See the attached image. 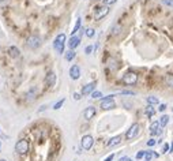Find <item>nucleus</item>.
<instances>
[{
    "instance_id": "32",
    "label": "nucleus",
    "mask_w": 173,
    "mask_h": 161,
    "mask_svg": "<svg viewBox=\"0 0 173 161\" xmlns=\"http://www.w3.org/2000/svg\"><path fill=\"white\" fill-rule=\"evenodd\" d=\"M91 51H93V47H91V45H89V47H86V49H85V53H86V55H90Z\"/></svg>"
},
{
    "instance_id": "9",
    "label": "nucleus",
    "mask_w": 173,
    "mask_h": 161,
    "mask_svg": "<svg viewBox=\"0 0 173 161\" xmlns=\"http://www.w3.org/2000/svg\"><path fill=\"white\" fill-rule=\"evenodd\" d=\"M70 78L74 79V81L80 78V68H79V66L74 64V66L70 68Z\"/></svg>"
},
{
    "instance_id": "23",
    "label": "nucleus",
    "mask_w": 173,
    "mask_h": 161,
    "mask_svg": "<svg viewBox=\"0 0 173 161\" xmlns=\"http://www.w3.org/2000/svg\"><path fill=\"white\" fill-rule=\"evenodd\" d=\"M165 83L168 85L169 87H173V75L169 74V75H166V78H165Z\"/></svg>"
},
{
    "instance_id": "21",
    "label": "nucleus",
    "mask_w": 173,
    "mask_h": 161,
    "mask_svg": "<svg viewBox=\"0 0 173 161\" xmlns=\"http://www.w3.org/2000/svg\"><path fill=\"white\" fill-rule=\"evenodd\" d=\"M153 157H158V154L157 153H154V152H146V156H145V161H150Z\"/></svg>"
},
{
    "instance_id": "34",
    "label": "nucleus",
    "mask_w": 173,
    "mask_h": 161,
    "mask_svg": "<svg viewBox=\"0 0 173 161\" xmlns=\"http://www.w3.org/2000/svg\"><path fill=\"white\" fill-rule=\"evenodd\" d=\"M121 94H126V96H135L134 91H128V90H124L121 91Z\"/></svg>"
},
{
    "instance_id": "3",
    "label": "nucleus",
    "mask_w": 173,
    "mask_h": 161,
    "mask_svg": "<svg viewBox=\"0 0 173 161\" xmlns=\"http://www.w3.org/2000/svg\"><path fill=\"white\" fill-rule=\"evenodd\" d=\"M121 81L126 85H135V83L138 82V74L134 72V71H128V72H126V74L123 75Z\"/></svg>"
},
{
    "instance_id": "35",
    "label": "nucleus",
    "mask_w": 173,
    "mask_h": 161,
    "mask_svg": "<svg viewBox=\"0 0 173 161\" xmlns=\"http://www.w3.org/2000/svg\"><path fill=\"white\" fill-rule=\"evenodd\" d=\"M158 109H160V112H164V111L166 109V104H161V105H160V108H158Z\"/></svg>"
},
{
    "instance_id": "30",
    "label": "nucleus",
    "mask_w": 173,
    "mask_h": 161,
    "mask_svg": "<svg viewBox=\"0 0 173 161\" xmlns=\"http://www.w3.org/2000/svg\"><path fill=\"white\" fill-rule=\"evenodd\" d=\"M117 0H104V4L105 6H110V4H114Z\"/></svg>"
},
{
    "instance_id": "22",
    "label": "nucleus",
    "mask_w": 173,
    "mask_h": 161,
    "mask_svg": "<svg viewBox=\"0 0 173 161\" xmlns=\"http://www.w3.org/2000/svg\"><path fill=\"white\" fill-rule=\"evenodd\" d=\"M80 23H82V21H80V18H78V19H76V22H75L74 29H72V35H75V33H76L79 29H80Z\"/></svg>"
},
{
    "instance_id": "10",
    "label": "nucleus",
    "mask_w": 173,
    "mask_h": 161,
    "mask_svg": "<svg viewBox=\"0 0 173 161\" xmlns=\"http://www.w3.org/2000/svg\"><path fill=\"white\" fill-rule=\"evenodd\" d=\"M68 44V48L70 49H74L75 51V48L79 47V44H80V37H78V35H71V38L67 41Z\"/></svg>"
},
{
    "instance_id": "6",
    "label": "nucleus",
    "mask_w": 173,
    "mask_h": 161,
    "mask_svg": "<svg viewBox=\"0 0 173 161\" xmlns=\"http://www.w3.org/2000/svg\"><path fill=\"white\" fill-rule=\"evenodd\" d=\"M29 48H32V49H37V48L41 45V38H40L38 35H30L26 41Z\"/></svg>"
},
{
    "instance_id": "12",
    "label": "nucleus",
    "mask_w": 173,
    "mask_h": 161,
    "mask_svg": "<svg viewBox=\"0 0 173 161\" xmlns=\"http://www.w3.org/2000/svg\"><path fill=\"white\" fill-rule=\"evenodd\" d=\"M95 89V82H90V83H87V85H85L82 89V94L83 96H89L91 94L93 91H94Z\"/></svg>"
},
{
    "instance_id": "27",
    "label": "nucleus",
    "mask_w": 173,
    "mask_h": 161,
    "mask_svg": "<svg viewBox=\"0 0 173 161\" xmlns=\"http://www.w3.org/2000/svg\"><path fill=\"white\" fill-rule=\"evenodd\" d=\"M145 156H146V150H141V152H138V153H136V158H138V160L143 158Z\"/></svg>"
},
{
    "instance_id": "14",
    "label": "nucleus",
    "mask_w": 173,
    "mask_h": 161,
    "mask_svg": "<svg viewBox=\"0 0 173 161\" xmlns=\"http://www.w3.org/2000/svg\"><path fill=\"white\" fill-rule=\"evenodd\" d=\"M160 122H154L153 124H151V127H150V134L153 135V137H155L157 134H161L162 133V130L160 128Z\"/></svg>"
},
{
    "instance_id": "31",
    "label": "nucleus",
    "mask_w": 173,
    "mask_h": 161,
    "mask_svg": "<svg viewBox=\"0 0 173 161\" xmlns=\"http://www.w3.org/2000/svg\"><path fill=\"white\" fill-rule=\"evenodd\" d=\"M82 93H74V100H76V101H79L80 98H82Z\"/></svg>"
},
{
    "instance_id": "36",
    "label": "nucleus",
    "mask_w": 173,
    "mask_h": 161,
    "mask_svg": "<svg viewBox=\"0 0 173 161\" xmlns=\"http://www.w3.org/2000/svg\"><path fill=\"white\" fill-rule=\"evenodd\" d=\"M113 157H114V154H110V156H108V157L105 158V161H112L113 160Z\"/></svg>"
},
{
    "instance_id": "1",
    "label": "nucleus",
    "mask_w": 173,
    "mask_h": 161,
    "mask_svg": "<svg viewBox=\"0 0 173 161\" xmlns=\"http://www.w3.org/2000/svg\"><path fill=\"white\" fill-rule=\"evenodd\" d=\"M30 141H28V138H20L15 143V150L19 156H26L30 152Z\"/></svg>"
},
{
    "instance_id": "18",
    "label": "nucleus",
    "mask_w": 173,
    "mask_h": 161,
    "mask_svg": "<svg viewBox=\"0 0 173 161\" xmlns=\"http://www.w3.org/2000/svg\"><path fill=\"white\" fill-rule=\"evenodd\" d=\"M147 102H149V105H157V104H160V100L155 96H149L147 97Z\"/></svg>"
},
{
    "instance_id": "19",
    "label": "nucleus",
    "mask_w": 173,
    "mask_h": 161,
    "mask_svg": "<svg viewBox=\"0 0 173 161\" xmlns=\"http://www.w3.org/2000/svg\"><path fill=\"white\" fill-rule=\"evenodd\" d=\"M145 113L147 115V116H154V113H155V109H154V105H147L145 108Z\"/></svg>"
},
{
    "instance_id": "7",
    "label": "nucleus",
    "mask_w": 173,
    "mask_h": 161,
    "mask_svg": "<svg viewBox=\"0 0 173 161\" xmlns=\"http://www.w3.org/2000/svg\"><path fill=\"white\" fill-rule=\"evenodd\" d=\"M139 127H141V126H139L138 123H134V124L128 128V131L126 133V138H127V139H132V138L136 137V135L139 134Z\"/></svg>"
},
{
    "instance_id": "25",
    "label": "nucleus",
    "mask_w": 173,
    "mask_h": 161,
    "mask_svg": "<svg viewBox=\"0 0 173 161\" xmlns=\"http://www.w3.org/2000/svg\"><path fill=\"white\" fill-rule=\"evenodd\" d=\"M86 37H89V38H91V37H94V34H95V30L94 29H86Z\"/></svg>"
},
{
    "instance_id": "40",
    "label": "nucleus",
    "mask_w": 173,
    "mask_h": 161,
    "mask_svg": "<svg viewBox=\"0 0 173 161\" xmlns=\"http://www.w3.org/2000/svg\"><path fill=\"white\" fill-rule=\"evenodd\" d=\"M0 146H1V143H0Z\"/></svg>"
},
{
    "instance_id": "38",
    "label": "nucleus",
    "mask_w": 173,
    "mask_h": 161,
    "mask_svg": "<svg viewBox=\"0 0 173 161\" xmlns=\"http://www.w3.org/2000/svg\"><path fill=\"white\" fill-rule=\"evenodd\" d=\"M170 152H173V142H172V145H170Z\"/></svg>"
},
{
    "instance_id": "29",
    "label": "nucleus",
    "mask_w": 173,
    "mask_h": 161,
    "mask_svg": "<svg viewBox=\"0 0 173 161\" xmlns=\"http://www.w3.org/2000/svg\"><path fill=\"white\" fill-rule=\"evenodd\" d=\"M168 152H170V148H169V145H168V143H165V145H164V148H162V153H168Z\"/></svg>"
},
{
    "instance_id": "15",
    "label": "nucleus",
    "mask_w": 173,
    "mask_h": 161,
    "mask_svg": "<svg viewBox=\"0 0 173 161\" xmlns=\"http://www.w3.org/2000/svg\"><path fill=\"white\" fill-rule=\"evenodd\" d=\"M8 53H10L11 57H19L20 56V51L16 47H10L8 48Z\"/></svg>"
},
{
    "instance_id": "16",
    "label": "nucleus",
    "mask_w": 173,
    "mask_h": 161,
    "mask_svg": "<svg viewBox=\"0 0 173 161\" xmlns=\"http://www.w3.org/2000/svg\"><path fill=\"white\" fill-rule=\"evenodd\" d=\"M121 142V137L120 135H117V137H114V138H112L109 142H108V146L109 148H113V146H116V145H119Z\"/></svg>"
},
{
    "instance_id": "28",
    "label": "nucleus",
    "mask_w": 173,
    "mask_h": 161,
    "mask_svg": "<svg viewBox=\"0 0 173 161\" xmlns=\"http://www.w3.org/2000/svg\"><path fill=\"white\" fill-rule=\"evenodd\" d=\"M161 3L168 6V7H173V0H161Z\"/></svg>"
},
{
    "instance_id": "41",
    "label": "nucleus",
    "mask_w": 173,
    "mask_h": 161,
    "mask_svg": "<svg viewBox=\"0 0 173 161\" xmlns=\"http://www.w3.org/2000/svg\"><path fill=\"white\" fill-rule=\"evenodd\" d=\"M0 133H1V131H0Z\"/></svg>"
},
{
    "instance_id": "17",
    "label": "nucleus",
    "mask_w": 173,
    "mask_h": 161,
    "mask_svg": "<svg viewBox=\"0 0 173 161\" xmlns=\"http://www.w3.org/2000/svg\"><path fill=\"white\" fill-rule=\"evenodd\" d=\"M75 56H76V52H75L74 49H70V51L66 52V56H64V57H66L67 62H71V60L75 59Z\"/></svg>"
},
{
    "instance_id": "37",
    "label": "nucleus",
    "mask_w": 173,
    "mask_h": 161,
    "mask_svg": "<svg viewBox=\"0 0 173 161\" xmlns=\"http://www.w3.org/2000/svg\"><path fill=\"white\" fill-rule=\"evenodd\" d=\"M120 161H131V158H130V157H126V156H124V157L120 158Z\"/></svg>"
},
{
    "instance_id": "4",
    "label": "nucleus",
    "mask_w": 173,
    "mask_h": 161,
    "mask_svg": "<svg viewBox=\"0 0 173 161\" xmlns=\"http://www.w3.org/2000/svg\"><path fill=\"white\" fill-rule=\"evenodd\" d=\"M109 14V6H100V7H95V12H94V18L97 21L102 19V18H105L106 15Z\"/></svg>"
},
{
    "instance_id": "42",
    "label": "nucleus",
    "mask_w": 173,
    "mask_h": 161,
    "mask_svg": "<svg viewBox=\"0 0 173 161\" xmlns=\"http://www.w3.org/2000/svg\"><path fill=\"white\" fill-rule=\"evenodd\" d=\"M131 161H132V160H131Z\"/></svg>"
},
{
    "instance_id": "26",
    "label": "nucleus",
    "mask_w": 173,
    "mask_h": 161,
    "mask_svg": "<svg viewBox=\"0 0 173 161\" xmlns=\"http://www.w3.org/2000/svg\"><path fill=\"white\" fill-rule=\"evenodd\" d=\"M101 96H102V93H101V91H97V90H94L91 93V98H101Z\"/></svg>"
},
{
    "instance_id": "13",
    "label": "nucleus",
    "mask_w": 173,
    "mask_h": 161,
    "mask_svg": "<svg viewBox=\"0 0 173 161\" xmlns=\"http://www.w3.org/2000/svg\"><path fill=\"white\" fill-rule=\"evenodd\" d=\"M45 82H47L48 86H53L56 83V74L53 71H49L47 74V78H45Z\"/></svg>"
},
{
    "instance_id": "24",
    "label": "nucleus",
    "mask_w": 173,
    "mask_h": 161,
    "mask_svg": "<svg viewBox=\"0 0 173 161\" xmlns=\"http://www.w3.org/2000/svg\"><path fill=\"white\" fill-rule=\"evenodd\" d=\"M64 101H66V98H61V100H59V101H57L55 105H53V109H60V108L63 106Z\"/></svg>"
},
{
    "instance_id": "11",
    "label": "nucleus",
    "mask_w": 173,
    "mask_h": 161,
    "mask_svg": "<svg viewBox=\"0 0 173 161\" xmlns=\"http://www.w3.org/2000/svg\"><path fill=\"white\" fill-rule=\"evenodd\" d=\"M95 116V108L94 106H87L86 109L83 111V118L86 119V120H90Z\"/></svg>"
},
{
    "instance_id": "2",
    "label": "nucleus",
    "mask_w": 173,
    "mask_h": 161,
    "mask_svg": "<svg viewBox=\"0 0 173 161\" xmlns=\"http://www.w3.org/2000/svg\"><path fill=\"white\" fill-rule=\"evenodd\" d=\"M64 45H66V34H64V33H60L55 38V41H53V47H55L57 53H63Z\"/></svg>"
},
{
    "instance_id": "5",
    "label": "nucleus",
    "mask_w": 173,
    "mask_h": 161,
    "mask_svg": "<svg viewBox=\"0 0 173 161\" xmlns=\"http://www.w3.org/2000/svg\"><path fill=\"white\" fill-rule=\"evenodd\" d=\"M113 97H114V94H110V96H108V97L102 98V100H101V108H102V109H112V108H114L116 104H114V101H113Z\"/></svg>"
},
{
    "instance_id": "33",
    "label": "nucleus",
    "mask_w": 173,
    "mask_h": 161,
    "mask_svg": "<svg viewBox=\"0 0 173 161\" xmlns=\"http://www.w3.org/2000/svg\"><path fill=\"white\" fill-rule=\"evenodd\" d=\"M155 143H157L155 139H149V141H147V146H154Z\"/></svg>"
},
{
    "instance_id": "20",
    "label": "nucleus",
    "mask_w": 173,
    "mask_h": 161,
    "mask_svg": "<svg viewBox=\"0 0 173 161\" xmlns=\"http://www.w3.org/2000/svg\"><path fill=\"white\" fill-rule=\"evenodd\" d=\"M168 122H169V116H168V115H162L161 119H160V124H161L162 127H165L166 124H168Z\"/></svg>"
},
{
    "instance_id": "8",
    "label": "nucleus",
    "mask_w": 173,
    "mask_h": 161,
    "mask_svg": "<svg viewBox=\"0 0 173 161\" xmlns=\"http://www.w3.org/2000/svg\"><path fill=\"white\" fill-rule=\"evenodd\" d=\"M93 142H94V139H93L91 135H85L82 138V141H80V145H82V148L85 150H90L91 146H93Z\"/></svg>"
},
{
    "instance_id": "39",
    "label": "nucleus",
    "mask_w": 173,
    "mask_h": 161,
    "mask_svg": "<svg viewBox=\"0 0 173 161\" xmlns=\"http://www.w3.org/2000/svg\"><path fill=\"white\" fill-rule=\"evenodd\" d=\"M0 161H6V160H3V158H0Z\"/></svg>"
}]
</instances>
